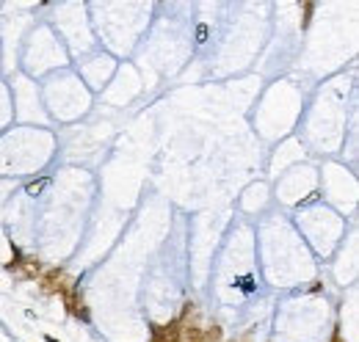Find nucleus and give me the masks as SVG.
<instances>
[{
  "instance_id": "10",
  "label": "nucleus",
  "mask_w": 359,
  "mask_h": 342,
  "mask_svg": "<svg viewBox=\"0 0 359 342\" xmlns=\"http://www.w3.org/2000/svg\"><path fill=\"white\" fill-rule=\"evenodd\" d=\"M44 342H58L55 337H50V334H44Z\"/></svg>"
},
{
  "instance_id": "5",
  "label": "nucleus",
  "mask_w": 359,
  "mask_h": 342,
  "mask_svg": "<svg viewBox=\"0 0 359 342\" xmlns=\"http://www.w3.org/2000/svg\"><path fill=\"white\" fill-rule=\"evenodd\" d=\"M19 271H22V276H25V279H36L39 273H42V262L33 260V257H28V260L19 262Z\"/></svg>"
},
{
  "instance_id": "4",
  "label": "nucleus",
  "mask_w": 359,
  "mask_h": 342,
  "mask_svg": "<svg viewBox=\"0 0 359 342\" xmlns=\"http://www.w3.org/2000/svg\"><path fill=\"white\" fill-rule=\"evenodd\" d=\"M180 342H202V329L196 323H180Z\"/></svg>"
},
{
  "instance_id": "2",
  "label": "nucleus",
  "mask_w": 359,
  "mask_h": 342,
  "mask_svg": "<svg viewBox=\"0 0 359 342\" xmlns=\"http://www.w3.org/2000/svg\"><path fill=\"white\" fill-rule=\"evenodd\" d=\"M64 304H66V312H69L72 318L89 320V309H86V304H83V295H80L78 284H72V287L64 293Z\"/></svg>"
},
{
  "instance_id": "3",
  "label": "nucleus",
  "mask_w": 359,
  "mask_h": 342,
  "mask_svg": "<svg viewBox=\"0 0 359 342\" xmlns=\"http://www.w3.org/2000/svg\"><path fill=\"white\" fill-rule=\"evenodd\" d=\"M152 342H180V320H169L166 326H152Z\"/></svg>"
},
{
  "instance_id": "9",
  "label": "nucleus",
  "mask_w": 359,
  "mask_h": 342,
  "mask_svg": "<svg viewBox=\"0 0 359 342\" xmlns=\"http://www.w3.org/2000/svg\"><path fill=\"white\" fill-rule=\"evenodd\" d=\"M196 39H199V41L207 39V25H199V28H196Z\"/></svg>"
},
{
  "instance_id": "6",
  "label": "nucleus",
  "mask_w": 359,
  "mask_h": 342,
  "mask_svg": "<svg viewBox=\"0 0 359 342\" xmlns=\"http://www.w3.org/2000/svg\"><path fill=\"white\" fill-rule=\"evenodd\" d=\"M221 340H224V329H221V326L202 329V342H221Z\"/></svg>"
},
{
  "instance_id": "11",
  "label": "nucleus",
  "mask_w": 359,
  "mask_h": 342,
  "mask_svg": "<svg viewBox=\"0 0 359 342\" xmlns=\"http://www.w3.org/2000/svg\"><path fill=\"white\" fill-rule=\"evenodd\" d=\"M332 342H343V340H340V334H335V340H332Z\"/></svg>"
},
{
  "instance_id": "7",
  "label": "nucleus",
  "mask_w": 359,
  "mask_h": 342,
  "mask_svg": "<svg viewBox=\"0 0 359 342\" xmlns=\"http://www.w3.org/2000/svg\"><path fill=\"white\" fill-rule=\"evenodd\" d=\"M312 14H315V3H304V19H301V28H310Z\"/></svg>"
},
{
  "instance_id": "12",
  "label": "nucleus",
  "mask_w": 359,
  "mask_h": 342,
  "mask_svg": "<svg viewBox=\"0 0 359 342\" xmlns=\"http://www.w3.org/2000/svg\"><path fill=\"white\" fill-rule=\"evenodd\" d=\"M232 342H235V340H232Z\"/></svg>"
},
{
  "instance_id": "8",
  "label": "nucleus",
  "mask_w": 359,
  "mask_h": 342,
  "mask_svg": "<svg viewBox=\"0 0 359 342\" xmlns=\"http://www.w3.org/2000/svg\"><path fill=\"white\" fill-rule=\"evenodd\" d=\"M47 182H50V179H39V182L28 185V193H30V196H36V193H42V190H44V188H47Z\"/></svg>"
},
{
  "instance_id": "1",
  "label": "nucleus",
  "mask_w": 359,
  "mask_h": 342,
  "mask_svg": "<svg viewBox=\"0 0 359 342\" xmlns=\"http://www.w3.org/2000/svg\"><path fill=\"white\" fill-rule=\"evenodd\" d=\"M72 284H75V282L66 276L64 268H53V271H47V273L42 276V290H44L47 295H58V293L64 295L66 290L72 287Z\"/></svg>"
}]
</instances>
